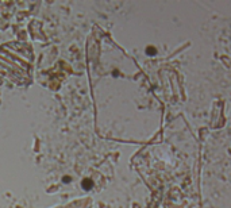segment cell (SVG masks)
Instances as JSON below:
<instances>
[{
    "label": "cell",
    "mask_w": 231,
    "mask_h": 208,
    "mask_svg": "<svg viewBox=\"0 0 231 208\" xmlns=\"http://www.w3.org/2000/svg\"><path fill=\"white\" fill-rule=\"evenodd\" d=\"M83 188L84 189H91L92 188V181H91V180H84V181H83Z\"/></svg>",
    "instance_id": "obj_1"
}]
</instances>
